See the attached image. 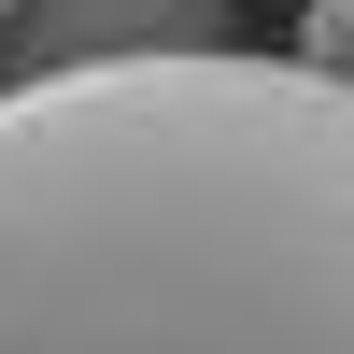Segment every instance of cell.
I'll return each mask as SVG.
<instances>
[{
	"label": "cell",
	"instance_id": "cell-1",
	"mask_svg": "<svg viewBox=\"0 0 354 354\" xmlns=\"http://www.w3.org/2000/svg\"><path fill=\"white\" fill-rule=\"evenodd\" d=\"M0 354H354V85L255 43L0 85Z\"/></svg>",
	"mask_w": 354,
	"mask_h": 354
},
{
	"label": "cell",
	"instance_id": "cell-2",
	"mask_svg": "<svg viewBox=\"0 0 354 354\" xmlns=\"http://www.w3.org/2000/svg\"><path fill=\"white\" fill-rule=\"evenodd\" d=\"M198 43H227V0H15V28H0V85L113 71V57H198Z\"/></svg>",
	"mask_w": 354,
	"mask_h": 354
},
{
	"label": "cell",
	"instance_id": "cell-3",
	"mask_svg": "<svg viewBox=\"0 0 354 354\" xmlns=\"http://www.w3.org/2000/svg\"><path fill=\"white\" fill-rule=\"evenodd\" d=\"M298 57H312V71H340V85H354V0H312V15H298Z\"/></svg>",
	"mask_w": 354,
	"mask_h": 354
},
{
	"label": "cell",
	"instance_id": "cell-4",
	"mask_svg": "<svg viewBox=\"0 0 354 354\" xmlns=\"http://www.w3.org/2000/svg\"><path fill=\"white\" fill-rule=\"evenodd\" d=\"M0 28H15V0H0Z\"/></svg>",
	"mask_w": 354,
	"mask_h": 354
}]
</instances>
